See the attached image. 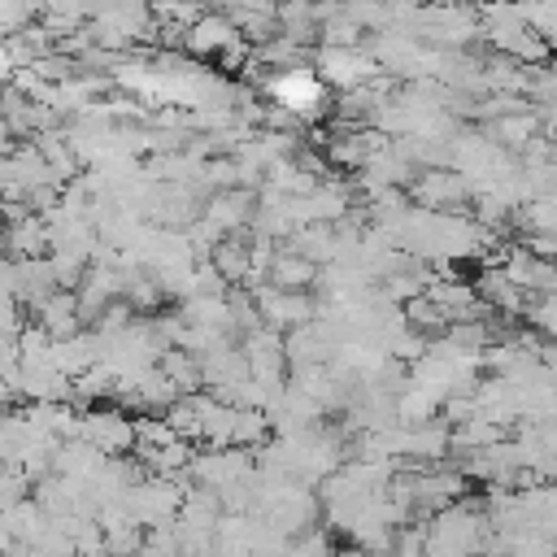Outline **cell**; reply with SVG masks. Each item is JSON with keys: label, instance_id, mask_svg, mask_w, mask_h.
<instances>
[{"label": "cell", "instance_id": "30bf717a", "mask_svg": "<svg viewBox=\"0 0 557 557\" xmlns=\"http://www.w3.org/2000/svg\"><path fill=\"white\" fill-rule=\"evenodd\" d=\"M492 135H496V144L500 148H513V152H522L535 135H540V117H535V109L531 113H509V117H496L492 122Z\"/></svg>", "mask_w": 557, "mask_h": 557}, {"label": "cell", "instance_id": "2e32d148", "mask_svg": "<svg viewBox=\"0 0 557 557\" xmlns=\"http://www.w3.org/2000/svg\"><path fill=\"white\" fill-rule=\"evenodd\" d=\"M553 52H557V48H553Z\"/></svg>", "mask_w": 557, "mask_h": 557}, {"label": "cell", "instance_id": "7a4b0ae2", "mask_svg": "<svg viewBox=\"0 0 557 557\" xmlns=\"http://www.w3.org/2000/svg\"><path fill=\"white\" fill-rule=\"evenodd\" d=\"M78 440L91 444L104 457H131L135 444H139L135 418L122 413V409H87L83 413V426H78Z\"/></svg>", "mask_w": 557, "mask_h": 557}, {"label": "cell", "instance_id": "ba28073f", "mask_svg": "<svg viewBox=\"0 0 557 557\" xmlns=\"http://www.w3.org/2000/svg\"><path fill=\"white\" fill-rule=\"evenodd\" d=\"M157 374H161L178 396H200V392H205L200 357H191L187 348H165V352L157 357Z\"/></svg>", "mask_w": 557, "mask_h": 557}, {"label": "cell", "instance_id": "277c9868", "mask_svg": "<svg viewBox=\"0 0 557 557\" xmlns=\"http://www.w3.org/2000/svg\"><path fill=\"white\" fill-rule=\"evenodd\" d=\"M252 209H257V196L244 187H231V191H209V200L200 205V218L222 235H235L252 222Z\"/></svg>", "mask_w": 557, "mask_h": 557}, {"label": "cell", "instance_id": "5b68a950", "mask_svg": "<svg viewBox=\"0 0 557 557\" xmlns=\"http://www.w3.org/2000/svg\"><path fill=\"white\" fill-rule=\"evenodd\" d=\"M231 44H239V30H235L222 13H209V9H205V17L183 35V48H187L191 57H222Z\"/></svg>", "mask_w": 557, "mask_h": 557}, {"label": "cell", "instance_id": "9c48e42d", "mask_svg": "<svg viewBox=\"0 0 557 557\" xmlns=\"http://www.w3.org/2000/svg\"><path fill=\"white\" fill-rule=\"evenodd\" d=\"M209 265L222 274L226 287H248V235L235 231V235H226L222 244H213Z\"/></svg>", "mask_w": 557, "mask_h": 557}, {"label": "cell", "instance_id": "8992f818", "mask_svg": "<svg viewBox=\"0 0 557 557\" xmlns=\"http://www.w3.org/2000/svg\"><path fill=\"white\" fill-rule=\"evenodd\" d=\"M35 322L52 335V344L57 339H70V335H78L83 331V313H78V296L74 292H52L39 309H35Z\"/></svg>", "mask_w": 557, "mask_h": 557}, {"label": "cell", "instance_id": "52a82bcc", "mask_svg": "<svg viewBox=\"0 0 557 557\" xmlns=\"http://www.w3.org/2000/svg\"><path fill=\"white\" fill-rule=\"evenodd\" d=\"M265 283L278 287V292H309V287L322 283V270H318L313 261H305L300 252L278 248V252H274V265H270V274H265Z\"/></svg>", "mask_w": 557, "mask_h": 557}, {"label": "cell", "instance_id": "4fadbf2b", "mask_svg": "<svg viewBox=\"0 0 557 557\" xmlns=\"http://www.w3.org/2000/svg\"><path fill=\"white\" fill-rule=\"evenodd\" d=\"M231 287L222 283V274L209 265V261H200V265H191V296H213V300H222ZM187 296V300H191Z\"/></svg>", "mask_w": 557, "mask_h": 557}, {"label": "cell", "instance_id": "8fae6325", "mask_svg": "<svg viewBox=\"0 0 557 557\" xmlns=\"http://www.w3.org/2000/svg\"><path fill=\"white\" fill-rule=\"evenodd\" d=\"M400 313H405V326L418 331V335H444V331H448V313H444L435 300H426V296L400 305Z\"/></svg>", "mask_w": 557, "mask_h": 557}, {"label": "cell", "instance_id": "6da1fadb", "mask_svg": "<svg viewBox=\"0 0 557 557\" xmlns=\"http://www.w3.org/2000/svg\"><path fill=\"white\" fill-rule=\"evenodd\" d=\"M405 196H409L413 209L448 213V209H461V205L474 196V187H470L453 165H444V170H418V178L405 187Z\"/></svg>", "mask_w": 557, "mask_h": 557}, {"label": "cell", "instance_id": "9a60e30c", "mask_svg": "<svg viewBox=\"0 0 557 557\" xmlns=\"http://www.w3.org/2000/svg\"><path fill=\"white\" fill-rule=\"evenodd\" d=\"M331 557H366V553H361V548H352V544H348V548H331Z\"/></svg>", "mask_w": 557, "mask_h": 557}, {"label": "cell", "instance_id": "5bb4252c", "mask_svg": "<svg viewBox=\"0 0 557 557\" xmlns=\"http://www.w3.org/2000/svg\"><path fill=\"white\" fill-rule=\"evenodd\" d=\"M522 252H531L535 261H557V235H522V244H518Z\"/></svg>", "mask_w": 557, "mask_h": 557}, {"label": "cell", "instance_id": "3957f363", "mask_svg": "<svg viewBox=\"0 0 557 557\" xmlns=\"http://www.w3.org/2000/svg\"><path fill=\"white\" fill-rule=\"evenodd\" d=\"M313 65H318V83L335 87V91H352V87L379 78V65L361 48H318Z\"/></svg>", "mask_w": 557, "mask_h": 557}, {"label": "cell", "instance_id": "7c38bea8", "mask_svg": "<svg viewBox=\"0 0 557 557\" xmlns=\"http://www.w3.org/2000/svg\"><path fill=\"white\" fill-rule=\"evenodd\" d=\"M518 22L544 39L548 48H557V4H518Z\"/></svg>", "mask_w": 557, "mask_h": 557}]
</instances>
